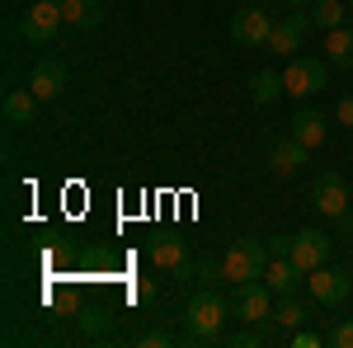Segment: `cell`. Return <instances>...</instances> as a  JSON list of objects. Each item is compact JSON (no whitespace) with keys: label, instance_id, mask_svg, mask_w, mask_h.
Instances as JSON below:
<instances>
[{"label":"cell","instance_id":"cb8c5ba5","mask_svg":"<svg viewBox=\"0 0 353 348\" xmlns=\"http://www.w3.org/2000/svg\"><path fill=\"white\" fill-rule=\"evenodd\" d=\"M137 344H141V348H170V344H174V334H165V329H146Z\"/></svg>","mask_w":353,"mask_h":348},{"label":"cell","instance_id":"52a82bcc","mask_svg":"<svg viewBox=\"0 0 353 348\" xmlns=\"http://www.w3.org/2000/svg\"><path fill=\"white\" fill-rule=\"evenodd\" d=\"M269 33H273V14H269V10H259V5L236 10V19H231V38H236L241 48H269Z\"/></svg>","mask_w":353,"mask_h":348},{"label":"cell","instance_id":"4fadbf2b","mask_svg":"<svg viewBox=\"0 0 353 348\" xmlns=\"http://www.w3.org/2000/svg\"><path fill=\"white\" fill-rule=\"evenodd\" d=\"M288 136H297L301 146H311V151H316V146L330 136V118L321 113V108H301L297 118H292V132H288Z\"/></svg>","mask_w":353,"mask_h":348},{"label":"cell","instance_id":"83f0119b","mask_svg":"<svg viewBox=\"0 0 353 348\" xmlns=\"http://www.w3.org/2000/svg\"><path fill=\"white\" fill-rule=\"evenodd\" d=\"M316 0H288V10H311Z\"/></svg>","mask_w":353,"mask_h":348},{"label":"cell","instance_id":"603a6c76","mask_svg":"<svg viewBox=\"0 0 353 348\" xmlns=\"http://www.w3.org/2000/svg\"><path fill=\"white\" fill-rule=\"evenodd\" d=\"M325 344H330V348H353V320H339V325L325 334Z\"/></svg>","mask_w":353,"mask_h":348},{"label":"cell","instance_id":"8992f818","mask_svg":"<svg viewBox=\"0 0 353 348\" xmlns=\"http://www.w3.org/2000/svg\"><path fill=\"white\" fill-rule=\"evenodd\" d=\"M273 301H278V296L269 292V283L254 278V283H241V287H236V301H231V306H236V316H241L245 325H264V320H273Z\"/></svg>","mask_w":353,"mask_h":348},{"label":"cell","instance_id":"8fae6325","mask_svg":"<svg viewBox=\"0 0 353 348\" xmlns=\"http://www.w3.org/2000/svg\"><path fill=\"white\" fill-rule=\"evenodd\" d=\"M306 156H311V146H301L297 136H283V141H273V151H269V170L278 179H292L306 165Z\"/></svg>","mask_w":353,"mask_h":348},{"label":"cell","instance_id":"7a4b0ae2","mask_svg":"<svg viewBox=\"0 0 353 348\" xmlns=\"http://www.w3.org/2000/svg\"><path fill=\"white\" fill-rule=\"evenodd\" d=\"M231 311H236V306L221 301L217 292L189 296V306H184V329H189V339H221V325H226Z\"/></svg>","mask_w":353,"mask_h":348},{"label":"cell","instance_id":"7c38bea8","mask_svg":"<svg viewBox=\"0 0 353 348\" xmlns=\"http://www.w3.org/2000/svg\"><path fill=\"white\" fill-rule=\"evenodd\" d=\"M28 90H33L38 99H57V94L66 90V66H61L57 57H43V61L33 66V81H28Z\"/></svg>","mask_w":353,"mask_h":348},{"label":"cell","instance_id":"2e32d148","mask_svg":"<svg viewBox=\"0 0 353 348\" xmlns=\"http://www.w3.org/2000/svg\"><path fill=\"white\" fill-rule=\"evenodd\" d=\"M146 254H151V264L165 268V273H174V268L189 264V249H184V240H151V245H146Z\"/></svg>","mask_w":353,"mask_h":348},{"label":"cell","instance_id":"ba28073f","mask_svg":"<svg viewBox=\"0 0 353 348\" xmlns=\"http://www.w3.org/2000/svg\"><path fill=\"white\" fill-rule=\"evenodd\" d=\"M311 10H288L278 24H273V33H269V52H278V57H292L301 48V38L311 33Z\"/></svg>","mask_w":353,"mask_h":348},{"label":"cell","instance_id":"277c9868","mask_svg":"<svg viewBox=\"0 0 353 348\" xmlns=\"http://www.w3.org/2000/svg\"><path fill=\"white\" fill-rule=\"evenodd\" d=\"M61 24H66V14H61V5H52V0H33L24 10V19H19V33H24L28 43H52L57 33H61Z\"/></svg>","mask_w":353,"mask_h":348},{"label":"cell","instance_id":"484cf974","mask_svg":"<svg viewBox=\"0 0 353 348\" xmlns=\"http://www.w3.org/2000/svg\"><path fill=\"white\" fill-rule=\"evenodd\" d=\"M334 123H339V127H353V94H344V99L334 104Z\"/></svg>","mask_w":353,"mask_h":348},{"label":"cell","instance_id":"7402d4cb","mask_svg":"<svg viewBox=\"0 0 353 348\" xmlns=\"http://www.w3.org/2000/svg\"><path fill=\"white\" fill-rule=\"evenodd\" d=\"M221 344H231V348H259V344H264V329H259V325H245L241 334H221Z\"/></svg>","mask_w":353,"mask_h":348},{"label":"cell","instance_id":"ac0fdd59","mask_svg":"<svg viewBox=\"0 0 353 348\" xmlns=\"http://www.w3.org/2000/svg\"><path fill=\"white\" fill-rule=\"evenodd\" d=\"M353 10H349V0H316L311 5V24L321 28V33H330V28H339L344 19H349Z\"/></svg>","mask_w":353,"mask_h":348},{"label":"cell","instance_id":"30bf717a","mask_svg":"<svg viewBox=\"0 0 353 348\" xmlns=\"http://www.w3.org/2000/svg\"><path fill=\"white\" fill-rule=\"evenodd\" d=\"M306 287H311V296H316V301H325V306H339V301L353 292L349 273H344V268H330V264L311 268V273H306Z\"/></svg>","mask_w":353,"mask_h":348},{"label":"cell","instance_id":"9a60e30c","mask_svg":"<svg viewBox=\"0 0 353 348\" xmlns=\"http://www.w3.org/2000/svg\"><path fill=\"white\" fill-rule=\"evenodd\" d=\"M38 104H43V99H38L33 90H10V94H5V123H10V127H28V123L38 118Z\"/></svg>","mask_w":353,"mask_h":348},{"label":"cell","instance_id":"4316f807","mask_svg":"<svg viewBox=\"0 0 353 348\" xmlns=\"http://www.w3.org/2000/svg\"><path fill=\"white\" fill-rule=\"evenodd\" d=\"M269 254H273V259H292V236H273Z\"/></svg>","mask_w":353,"mask_h":348},{"label":"cell","instance_id":"5b68a950","mask_svg":"<svg viewBox=\"0 0 353 348\" xmlns=\"http://www.w3.org/2000/svg\"><path fill=\"white\" fill-rule=\"evenodd\" d=\"M283 85H288V94H297V99L321 94V90H325V61H321V57H292L288 71H283Z\"/></svg>","mask_w":353,"mask_h":348},{"label":"cell","instance_id":"f1b7e54d","mask_svg":"<svg viewBox=\"0 0 353 348\" xmlns=\"http://www.w3.org/2000/svg\"><path fill=\"white\" fill-rule=\"evenodd\" d=\"M344 231H353V207H349V216H344Z\"/></svg>","mask_w":353,"mask_h":348},{"label":"cell","instance_id":"4dcf8cb0","mask_svg":"<svg viewBox=\"0 0 353 348\" xmlns=\"http://www.w3.org/2000/svg\"><path fill=\"white\" fill-rule=\"evenodd\" d=\"M349 10H353V0H349Z\"/></svg>","mask_w":353,"mask_h":348},{"label":"cell","instance_id":"f546056e","mask_svg":"<svg viewBox=\"0 0 353 348\" xmlns=\"http://www.w3.org/2000/svg\"><path fill=\"white\" fill-rule=\"evenodd\" d=\"M52 5H66V0H52Z\"/></svg>","mask_w":353,"mask_h":348},{"label":"cell","instance_id":"d4e9b609","mask_svg":"<svg viewBox=\"0 0 353 348\" xmlns=\"http://www.w3.org/2000/svg\"><path fill=\"white\" fill-rule=\"evenodd\" d=\"M325 334H311V329H292V348H321Z\"/></svg>","mask_w":353,"mask_h":348},{"label":"cell","instance_id":"e0dca14e","mask_svg":"<svg viewBox=\"0 0 353 348\" xmlns=\"http://www.w3.org/2000/svg\"><path fill=\"white\" fill-rule=\"evenodd\" d=\"M325 57H330V66H344V71L353 66V28L349 24L325 33Z\"/></svg>","mask_w":353,"mask_h":348},{"label":"cell","instance_id":"6da1fadb","mask_svg":"<svg viewBox=\"0 0 353 348\" xmlns=\"http://www.w3.org/2000/svg\"><path fill=\"white\" fill-rule=\"evenodd\" d=\"M269 245L254 240V236H241V240L226 245V254H221V283H231V287H241V283H254V278H264V268H269Z\"/></svg>","mask_w":353,"mask_h":348},{"label":"cell","instance_id":"ffe728a7","mask_svg":"<svg viewBox=\"0 0 353 348\" xmlns=\"http://www.w3.org/2000/svg\"><path fill=\"white\" fill-rule=\"evenodd\" d=\"M306 316H311V311H306V301H297L292 292L273 301V320L283 325V329H301V325H306Z\"/></svg>","mask_w":353,"mask_h":348},{"label":"cell","instance_id":"9c48e42d","mask_svg":"<svg viewBox=\"0 0 353 348\" xmlns=\"http://www.w3.org/2000/svg\"><path fill=\"white\" fill-rule=\"evenodd\" d=\"M330 245H334V240H330L321 226H306V231H297V236H292V264H297L301 273L330 264Z\"/></svg>","mask_w":353,"mask_h":348},{"label":"cell","instance_id":"d6986e66","mask_svg":"<svg viewBox=\"0 0 353 348\" xmlns=\"http://www.w3.org/2000/svg\"><path fill=\"white\" fill-rule=\"evenodd\" d=\"M61 14H66L71 28H94L99 19H104V5H99V0H66Z\"/></svg>","mask_w":353,"mask_h":348},{"label":"cell","instance_id":"5bb4252c","mask_svg":"<svg viewBox=\"0 0 353 348\" xmlns=\"http://www.w3.org/2000/svg\"><path fill=\"white\" fill-rule=\"evenodd\" d=\"M264 283H269L273 296H288V292H297V283H306V273H301L292 259H269V268H264Z\"/></svg>","mask_w":353,"mask_h":348},{"label":"cell","instance_id":"3957f363","mask_svg":"<svg viewBox=\"0 0 353 348\" xmlns=\"http://www.w3.org/2000/svg\"><path fill=\"white\" fill-rule=\"evenodd\" d=\"M311 207L321 216H330V221H344L353 207L349 198V179L344 174H334V170H325V174H316V184H311Z\"/></svg>","mask_w":353,"mask_h":348},{"label":"cell","instance_id":"44dd1931","mask_svg":"<svg viewBox=\"0 0 353 348\" xmlns=\"http://www.w3.org/2000/svg\"><path fill=\"white\" fill-rule=\"evenodd\" d=\"M283 90H288V85H283V76H278V71H259V76L250 81V99H254V104H273Z\"/></svg>","mask_w":353,"mask_h":348}]
</instances>
